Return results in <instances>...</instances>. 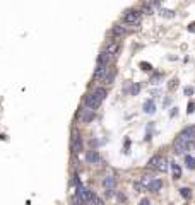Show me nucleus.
<instances>
[{"label": "nucleus", "instance_id": "obj_1", "mask_svg": "<svg viewBox=\"0 0 195 205\" xmlns=\"http://www.w3.org/2000/svg\"><path fill=\"white\" fill-rule=\"evenodd\" d=\"M140 19H142V14L139 11H135V9H128L123 14V24L125 26H137L140 22Z\"/></svg>", "mask_w": 195, "mask_h": 205}, {"label": "nucleus", "instance_id": "obj_2", "mask_svg": "<svg viewBox=\"0 0 195 205\" xmlns=\"http://www.w3.org/2000/svg\"><path fill=\"white\" fill-rule=\"evenodd\" d=\"M74 183H75V186H77V195H79L80 198H82V202H84V203H91V198H93V191L86 188L84 185H82L79 179H77V176H74Z\"/></svg>", "mask_w": 195, "mask_h": 205}, {"label": "nucleus", "instance_id": "obj_3", "mask_svg": "<svg viewBox=\"0 0 195 205\" xmlns=\"http://www.w3.org/2000/svg\"><path fill=\"white\" fill-rule=\"evenodd\" d=\"M149 168L156 169L159 173H166V171H168V161H166L163 156H156V157H153L149 161Z\"/></svg>", "mask_w": 195, "mask_h": 205}, {"label": "nucleus", "instance_id": "obj_4", "mask_svg": "<svg viewBox=\"0 0 195 205\" xmlns=\"http://www.w3.org/2000/svg\"><path fill=\"white\" fill-rule=\"evenodd\" d=\"M77 118H79V123H91V121L96 118V113H94V110H89V108H82V110L79 111Z\"/></svg>", "mask_w": 195, "mask_h": 205}, {"label": "nucleus", "instance_id": "obj_5", "mask_svg": "<svg viewBox=\"0 0 195 205\" xmlns=\"http://www.w3.org/2000/svg\"><path fill=\"white\" fill-rule=\"evenodd\" d=\"M154 11H156V2H154V0H142V2H140V9H139L140 14L151 16V14H154Z\"/></svg>", "mask_w": 195, "mask_h": 205}, {"label": "nucleus", "instance_id": "obj_6", "mask_svg": "<svg viewBox=\"0 0 195 205\" xmlns=\"http://www.w3.org/2000/svg\"><path fill=\"white\" fill-rule=\"evenodd\" d=\"M120 50H121L120 41H108V43H106V46H105V51L108 53L111 58H115L116 55L120 53Z\"/></svg>", "mask_w": 195, "mask_h": 205}, {"label": "nucleus", "instance_id": "obj_7", "mask_svg": "<svg viewBox=\"0 0 195 205\" xmlns=\"http://www.w3.org/2000/svg\"><path fill=\"white\" fill-rule=\"evenodd\" d=\"M180 138L183 140V142H187V144H192L193 142V138H195V126H187L181 133H180Z\"/></svg>", "mask_w": 195, "mask_h": 205}, {"label": "nucleus", "instance_id": "obj_8", "mask_svg": "<svg viewBox=\"0 0 195 205\" xmlns=\"http://www.w3.org/2000/svg\"><path fill=\"white\" fill-rule=\"evenodd\" d=\"M187 149H188V144L183 142L180 137H176V138H175V142H173V152L176 154V156H181Z\"/></svg>", "mask_w": 195, "mask_h": 205}, {"label": "nucleus", "instance_id": "obj_9", "mask_svg": "<svg viewBox=\"0 0 195 205\" xmlns=\"http://www.w3.org/2000/svg\"><path fill=\"white\" fill-rule=\"evenodd\" d=\"M106 74H108V65H105V63H98V67H96V70H94L93 79H94L96 82H99V80L105 79Z\"/></svg>", "mask_w": 195, "mask_h": 205}, {"label": "nucleus", "instance_id": "obj_10", "mask_svg": "<svg viewBox=\"0 0 195 205\" xmlns=\"http://www.w3.org/2000/svg\"><path fill=\"white\" fill-rule=\"evenodd\" d=\"M72 149H74L75 154H80L84 151V142H82V137L75 132L74 133V138H72Z\"/></svg>", "mask_w": 195, "mask_h": 205}, {"label": "nucleus", "instance_id": "obj_11", "mask_svg": "<svg viewBox=\"0 0 195 205\" xmlns=\"http://www.w3.org/2000/svg\"><path fill=\"white\" fill-rule=\"evenodd\" d=\"M99 104H101V103L98 101V98H96L93 92L84 98V106H86V108H89V110H96V108H99Z\"/></svg>", "mask_w": 195, "mask_h": 205}, {"label": "nucleus", "instance_id": "obj_12", "mask_svg": "<svg viewBox=\"0 0 195 205\" xmlns=\"http://www.w3.org/2000/svg\"><path fill=\"white\" fill-rule=\"evenodd\" d=\"M127 33H128V27L125 24H115V26L111 27V34L116 38H123L127 36Z\"/></svg>", "mask_w": 195, "mask_h": 205}, {"label": "nucleus", "instance_id": "obj_13", "mask_svg": "<svg viewBox=\"0 0 195 205\" xmlns=\"http://www.w3.org/2000/svg\"><path fill=\"white\" fill-rule=\"evenodd\" d=\"M86 161L89 164H99L101 163V156L98 151H87L86 152Z\"/></svg>", "mask_w": 195, "mask_h": 205}, {"label": "nucleus", "instance_id": "obj_14", "mask_svg": "<svg viewBox=\"0 0 195 205\" xmlns=\"http://www.w3.org/2000/svg\"><path fill=\"white\" fill-rule=\"evenodd\" d=\"M115 77H116V70H115V68H111V70H108V74L105 75V79L101 80V82L105 84V87H108V85H111V84H113V80H115Z\"/></svg>", "mask_w": 195, "mask_h": 205}, {"label": "nucleus", "instance_id": "obj_15", "mask_svg": "<svg viewBox=\"0 0 195 205\" xmlns=\"http://www.w3.org/2000/svg\"><path fill=\"white\" fill-rule=\"evenodd\" d=\"M93 94L98 98V101H99V103H103V101L106 99V94H108V91H106V87H96V89L93 91Z\"/></svg>", "mask_w": 195, "mask_h": 205}, {"label": "nucleus", "instance_id": "obj_16", "mask_svg": "<svg viewBox=\"0 0 195 205\" xmlns=\"http://www.w3.org/2000/svg\"><path fill=\"white\" fill-rule=\"evenodd\" d=\"M116 185V178L115 176H106L105 179H103V186H105L106 190H113Z\"/></svg>", "mask_w": 195, "mask_h": 205}, {"label": "nucleus", "instance_id": "obj_17", "mask_svg": "<svg viewBox=\"0 0 195 205\" xmlns=\"http://www.w3.org/2000/svg\"><path fill=\"white\" fill-rule=\"evenodd\" d=\"M144 111H146L147 115H153L154 111H156V103H154V99H147L144 103Z\"/></svg>", "mask_w": 195, "mask_h": 205}, {"label": "nucleus", "instance_id": "obj_18", "mask_svg": "<svg viewBox=\"0 0 195 205\" xmlns=\"http://www.w3.org/2000/svg\"><path fill=\"white\" fill-rule=\"evenodd\" d=\"M169 168H171V171H173V179H180V176H181V168H180V164L169 163Z\"/></svg>", "mask_w": 195, "mask_h": 205}, {"label": "nucleus", "instance_id": "obj_19", "mask_svg": "<svg viewBox=\"0 0 195 205\" xmlns=\"http://www.w3.org/2000/svg\"><path fill=\"white\" fill-rule=\"evenodd\" d=\"M161 186H163V181H161V179H158V178H154V181L151 183L149 190H151V191H159V190H161Z\"/></svg>", "mask_w": 195, "mask_h": 205}, {"label": "nucleus", "instance_id": "obj_20", "mask_svg": "<svg viewBox=\"0 0 195 205\" xmlns=\"http://www.w3.org/2000/svg\"><path fill=\"white\" fill-rule=\"evenodd\" d=\"M153 181H154V176H142V178H140V183H142L144 188H149Z\"/></svg>", "mask_w": 195, "mask_h": 205}, {"label": "nucleus", "instance_id": "obj_21", "mask_svg": "<svg viewBox=\"0 0 195 205\" xmlns=\"http://www.w3.org/2000/svg\"><path fill=\"white\" fill-rule=\"evenodd\" d=\"M110 55L106 51H103V53H99V57H98V63H105V65H108V60H110Z\"/></svg>", "mask_w": 195, "mask_h": 205}, {"label": "nucleus", "instance_id": "obj_22", "mask_svg": "<svg viewBox=\"0 0 195 205\" xmlns=\"http://www.w3.org/2000/svg\"><path fill=\"white\" fill-rule=\"evenodd\" d=\"M185 164H187V168L188 169H195V157H192V156H185Z\"/></svg>", "mask_w": 195, "mask_h": 205}, {"label": "nucleus", "instance_id": "obj_23", "mask_svg": "<svg viewBox=\"0 0 195 205\" xmlns=\"http://www.w3.org/2000/svg\"><path fill=\"white\" fill-rule=\"evenodd\" d=\"M180 193H181V197L187 198V200L192 198V190H190V188H180Z\"/></svg>", "mask_w": 195, "mask_h": 205}, {"label": "nucleus", "instance_id": "obj_24", "mask_svg": "<svg viewBox=\"0 0 195 205\" xmlns=\"http://www.w3.org/2000/svg\"><path fill=\"white\" fill-rule=\"evenodd\" d=\"M139 91H140V85H139V84H132V85H130V89H128V94H130V96H137Z\"/></svg>", "mask_w": 195, "mask_h": 205}, {"label": "nucleus", "instance_id": "obj_25", "mask_svg": "<svg viewBox=\"0 0 195 205\" xmlns=\"http://www.w3.org/2000/svg\"><path fill=\"white\" fill-rule=\"evenodd\" d=\"M72 205H86V203L82 202V198H80L79 195L75 193L74 197H72Z\"/></svg>", "mask_w": 195, "mask_h": 205}, {"label": "nucleus", "instance_id": "obj_26", "mask_svg": "<svg viewBox=\"0 0 195 205\" xmlns=\"http://www.w3.org/2000/svg\"><path fill=\"white\" fill-rule=\"evenodd\" d=\"M91 203H94V205H103V200L98 197L96 193H93V198H91Z\"/></svg>", "mask_w": 195, "mask_h": 205}, {"label": "nucleus", "instance_id": "obj_27", "mask_svg": "<svg viewBox=\"0 0 195 205\" xmlns=\"http://www.w3.org/2000/svg\"><path fill=\"white\" fill-rule=\"evenodd\" d=\"M140 68H142V70H146V72H151V70H153L151 63H147V62H142V63H140Z\"/></svg>", "mask_w": 195, "mask_h": 205}, {"label": "nucleus", "instance_id": "obj_28", "mask_svg": "<svg viewBox=\"0 0 195 205\" xmlns=\"http://www.w3.org/2000/svg\"><path fill=\"white\" fill-rule=\"evenodd\" d=\"M161 16H163V17H169V19H171V17H175V12L173 11H161Z\"/></svg>", "mask_w": 195, "mask_h": 205}, {"label": "nucleus", "instance_id": "obj_29", "mask_svg": "<svg viewBox=\"0 0 195 205\" xmlns=\"http://www.w3.org/2000/svg\"><path fill=\"white\" fill-rule=\"evenodd\" d=\"M176 87H178V79H173L171 80V84H168V89H176Z\"/></svg>", "mask_w": 195, "mask_h": 205}, {"label": "nucleus", "instance_id": "obj_30", "mask_svg": "<svg viewBox=\"0 0 195 205\" xmlns=\"http://www.w3.org/2000/svg\"><path fill=\"white\" fill-rule=\"evenodd\" d=\"M161 77H163V74H158L153 77V84H159V80H161Z\"/></svg>", "mask_w": 195, "mask_h": 205}, {"label": "nucleus", "instance_id": "obj_31", "mask_svg": "<svg viewBox=\"0 0 195 205\" xmlns=\"http://www.w3.org/2000/svg\"><path fill=\"white\" fill-rule=\"evenodd\" d=\"M183 92H185L187 96H192V94H193V87H185Z\"/></svg>", "mask_w": 195, "mask_h": 205}, {"label": "nucleus", "instance_id": "obj_32", "mask_svg": "<svg viewBox=\"0 0 195 205\" xmlns=\"http://www.w3.org/2000/svg\"><path fill=\"white\" fill-rule=\"evenodd\" d=\"M193 110H195V103H193V101H190V104H188V115H192V113H193Z\"/></svg>", "mask_w": 195, "mask_h": 205}, {"label": "nucleus", "instance_id": "obj_33", "mask_svg": "<svg viewBox=\"0 0 195 205\" xmlns=\"http://www.w3.org/2000/svg\"><path fill=\"white\" fill-rule=\"evenodd\" d=\"M134 186H135V190H137V191H142V190H144V186H142V183H140V181H137Z\"/></svg>", "mask_w": 195, "mask_h": 205}, {"label": "nucleus", "instance_id": "obj_34", "mask_svg": "<svg viewBox=\"0 0 195 205\" xmlns=\"http://www.w3.org/2000/svg\"><path fill=\"white\" fill-rule=\"evenodd\" d=\"M139 205H151V202H149V198H142L139 202Z\"/></svg>", "mask_w": 195, "mask_h": 205}, {"label": "nucleus", "instance_id": "obj_35", "mask_svg": "<svg viewBox=\"0 0 195 205\" xmlns=\"http://www.w3.org/2000/svg\"><path fill=\"white\" fill-rule=\"evenodd\" d=\"M188 31H192V33H195V22H192L188 26Z\"/></svg>", "mask_w": 195, "mask_h": 205}]
</instances>
